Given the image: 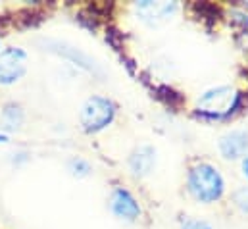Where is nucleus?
I'll return each mask as SVG.
<instances>
[{
  "label": "nucleus",
  "instance_id": "f8f14e48",
  "mask_svg": "<svg viewBox=\"0 0 248 229\" xmlns=\"http://www.w3.org/2000/svg\"><path fill=\"white\" fill-rule=\"evenodd\" d=\"M69 170L73 172V175L83 177V175H89L91 166H89V162H85V160H81V158H73V160L69 162Z\"/></svg>",
  "mask_w": 248,
  "mask_h": 229
},
{
  "label": "nucleus",
  "instance_id": "f257e3e1",
  "mask_svg": "<svg viewBox=\"0 0 248 229\" xmlns=\"http://www.w3.org/2000/svg\"><path fill=\"white\" fill-rule=\"evenodd\" d=\"M186 191L202 204L217 202L225 193V181L219 170L204 160H194L186 168Z\"/></svg>",
  "mask_w": 248,
  "mask_h": 229
},
{
  "label": "nucleus",
  "instance_id": "0eeeda50",
  "mask_svg": "<svg viewBox=\"0 0 248 229\" xmlns=\"http://www.w3.org/2000/svg\"><path fill=\"white\" fill-rule=\"evenodd\" d=\"M154 166H156V150H154V147H148V145L137 147L129 156V168L139 177L148 175Z\"/></svg>",
  "mask_w": 248,
  "mask_h": 229
},
{
  "label": "nucleus",
  "instance_id": "6e6552de",
  "mask_svg": "<svg viewBox=\"0 0 248 229\" xmlns=\"http://www.w3.org/2000/svg\"><path fill=\"white\" fill-rule=\"evenodd\" d=\"M137 10L142 16V19L158 23V21L168 19L177 10V4H173V2L171 4H168V2H140V4H137Z\"/></svg>",
  "mask_w": 248,
  "mask_h": 229
},
{
  "label": "nucleus",
  "instance_id": "423d86ee",
  "mask_svg": "<svg viewBox=\"0 0 248 229\" xmlns=\"http://www.w3.org/2000/svg\"><path fill=\"white\" fill-rule=\"evenodd\" d=\"M219 152L223 158L227 160H237V158H245L248 152V131H229L225 135H221L219 139Z\"/></svg>",
  "mask_w": 248,
  "mask_h": 229
},
{
  "label": "nucleus",
  "instance_id": "20e7f679",
  "mask_svg": "<svg viewBox=\"0 0 248 229\" xmlns=\"http://www.w3.org/2000/svg\"><path fill=\"white\" fill-rule=\"evenodd\" d=\"M25 52L19 49H6L0 52V85H10L25 73Z\"/></svg>",
  "mask_w": 248,
  "mask_h": 229
},
{
  "label": "nucleus",
  "instance_id": "f03ea898",
  "mask_svg": "<svg viewBox=\"0 0 248 229\" xmlns=\"http://www.w3.org/2000/svg\"><path fill=\"white\" fill-rule=\"evenodd\" d=\"M239 95L235 93V89L221 85V87H214L206 93H202L198 97V108L200 114L210 117V119H217L227 115L237 104Z\"/></svg>",
  "mask_w": 248,
  "mask_h": 229
},
{
  "label": "nucleus",
  "instance_id": "ddd939ff",
  "mask_svg": "<svg viewBox=\"0 0 248 229\" xmlns=\"http://www.w3.org/2000/svg\"><path fill=\"white\" fill-rule=\"evenodd\" d=\"M243 175L248 179V154L243 158Z\"/></svg>",
  "mask_w": 248,
  "mask_h": 229
},
{
  "label": "nucleus",
  "instance_id": "39448f33",
  "mask_svg": "<svg viewBox=\"0 0 248 229\" xmlns=\"http://www.w3.org/2000/svg\"><path fill=\"white\" fill-rule=\"evenodd\" d=\"M110 210L114 212V216L127 220V222H135L140 216V206L137 202V198L124 187H116L110 195Z\"/></svg>",
  "mask_w": 248,
  "mask_h": 229
},
{
  "label": "nucleus",
  "instance_id": "4468645a",
  "mask_svg": "<svg viewBox=\"0 0 248 229\" xmlns=\"http://www.w3.org/2000/svg\"><path fill=\"white\" fill-rule=\"evenodd\" d=\"M6 141H8V137L6 135H0V143H6Z\"/></svg>",
  "mask_w": 248,
  "mask_h": 229
},
{
  "label": "nucleus",
  "instance_id": "9d476101",
  "mask_svg": "<svg viewBox=\"0 0 248 229\" xmlns=\"http://www.w3.org/2000/svg\"><path fill=\"white\" fill-rule=\"evenodd\" d=\"M231 200L233 204L243 212V214H248V187H239L233 191L231 195Z\"/></svg>",
  "mask_w": 248,
  "mask_h": 229
},
{
  "label": "nucleus",
  "instance_id": "9b49d317",
  "mask_svg": "<svg viewBox=\"0 0 248 229\" xmlns=\"http://www.w3.org/2000/svg\"><path fill=\"white\" fill-rule=\"evenodd\" d=\"M179 226H181V229H214L208 222L198 220V218H192V216L179 218Z\"/></svg>",
  "mask_w": 248,
  "mask_h": 229
},
{
  "label": "nucleus",
  "instance_id": "7ed1b4c3",
  "mask_svg": "<svg viewBox=\"0 0 248 229\" xmlns=\"http://www.w3.org/2000/svg\"><path fill=\"white\" fill-rule=\"evenodd\" d=\"M114 115H116V104L110 98L91 97L81 110V123L87 133H96L108 127Z\"/></svg>",
  "mask_w": 248,
  "mask_h": 229
},
{
  "label": "nucleus",
  "instance_id": "1a4fd4ad",
  "mask_svg": "<svg viewBox=\"0 0 248 229\" xmlns=\"http://www.w3.org/2000/svg\"><path fill=\"white\" fill-rule=\"evenodd\" d=\"M2 121H4V127L6 129H17L23 121V112L17 104H6L4 106V112H2Z\"/></svg>",
  "mask_w": 248,
  "mask_h": 229
}]
</instances>
